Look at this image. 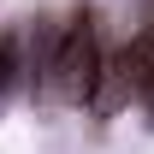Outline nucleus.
I'll return each mask as SVG.
<instances>
[{
    "instance_id": "1",
    "label": "nucleus",
    "mask_w": 154,
    "mask_h": 154,
    "mask_svg": "<svg viewBox=\"0 0 154 154\" xmlns=\"http://www.w3.org/2000/svg\"><path fill=\"white\" fill-rule=\"evenodd\" d=\"M95 71H101V36L89 18H65L59 30H48L42 42V83L48 101L59 107H83L95 95Z\"/></svg>"
},
{
    "instance_id": "2",
    "label": "nucleus",
    "mask_w": 154,
    "mask_h": 154,
    "mask_svg": "<svg viewBox=\"0 0 154 154\" xmlns=\"http://www.w3.org/2000/svg\"><path fill=\"white\" fill-rule=\"evenodd\" d=\"M95 113H119V107H131L142 101V77H136V48H101V71H95Z\"/></svg>"
}]
</instances>
